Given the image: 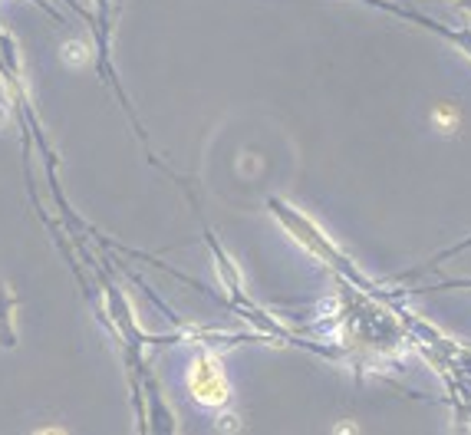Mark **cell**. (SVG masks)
I'll return each instance as SVG.
<instances>
[{
    "label": "cell",
    "mask_w": 471,
    "mask_h": 435,
    "mask_svg": "<svg viewBox=\"0 0 471 435\" xmlns=\"http://www.w3.org/2000/svg\"><path fill=\"white\" fill-rule=\"evenodd\" d=\"M14 307H17V297L10 294L7 287H4V281H0V346H14V320H10V314H14Z\"/></svg>",
    "instance_id": "2"
},
{
    "label": "cell",
    "mask_w": 471,
    "mask_h": 435,
    "mask_svg": "<svg viewBox=\"0 0 471 435\" xmlns=\"http://www.w3.org/2000/svg\"><path fill=\"white\" fill-rule=\"evenodd\" d=\"M30 435H69L63 426H40V429H34Z\"/></svg>",
    "instance_id": "5"
},
{
    "label": "cell",
    "mask_w": 471,
    "mask_h": 435,
    "mask_svg": "<svg viewBox=\"0 0 471 435\" xmlns=\"http://www.w3.org/2000/svg\"><path fill=\"white\" fill-rule=\"evenodd\" d=\"M333 435H360V432H356V422H353V419H346V422H336Z\"/></svg>",
    "instance_id": "4"
},
{
    "label": "cell",
    "mask_w": 471,
    "mask_h": 435,
    "mask_svg": "<svg viewBox=\"0 0 471 435\" xmlns=\"http://www.w3.org/2000/svg\"><path fill=\"white\" fill-rule=\"evenodd\" d=\"M432 126H435L438 132H452V129L458 126V112L448 109V106H438V109L432 112Z\"/></svg>",
    "instance_id": "3"
},
{
    "label": "cell",
    "mask_w": 471,
    "mask_h": 435,
    "mask_svg": "<svg viewBox=\"0 0 471 435\" xmlns=\"http://www.w3.org/2000/svg\"><path fill=\"white\" fill-rule=\"evenodd\" d=\"M188 389L201 406H224L228 396H231V386H228V376H224L221 363L214 356H198L195 366L188 376Z\"/></svg>",
    "instance_id": "1"
}]
</instances>
